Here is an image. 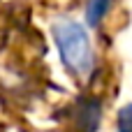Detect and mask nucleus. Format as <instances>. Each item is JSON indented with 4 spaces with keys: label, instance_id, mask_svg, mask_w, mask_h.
Listing matches in <instances>:
<instances>
[{
    "label": "nucleus",
    "instance_id": "f257e3e1",
    "mask_svg": "<svg viewBox=\"0 0 132 132\" xmlns=\"http://www.w3.org/2000/svg\"><path fill=\"white\" fill-rule=\"evenodd\" d=\"M51 32L65 67L77 77H86L95 65V56L86 28L72 19H60L53 23Z\"/></svg>",
    "mask_w": 132,
    "mask_h": 132
},
{
    "label": "nucleus",
    "instance_id": "7ed1b4c3",
    "mask_svg": "<svg viewBox=\"0 0 132 132\" xmlns=\"http://www.w3.org/2000/svg\"><path fill=\"white\" fill-rule=\"evenodd\" d=\"M111 9V0H88L86 2V23L90 28H97L102 23V19L109 14Z\"/></svg>",
    "mask_w": 132,
    "mask_h": 132
},
{
    "label": "nucleus",
    "instance_id": "f03ea898",
    "mask_svg": "<svg viewBox=\"0 0 132 132\" xmlns=\"http://www.w3.org/2000/svg\"><path fill=\"white\" fill-rule=\"evenodd\" d=\"M100 118H102V102L97 97L81 100L79 111H77V123H79L81 132H95L100 125Z\"/></svg>",
    "mask_w": 132,
    "mask_h": 132
},
{
    "label": "nucleus",
    "instance_id": "20e7f679",
    "mask_svg": "<svg viewBox=\"0 0 132 132\" xmlns=\"http://www.w3.org/2000/svg\"><path fill=\"white\" fill-rule=\"evenodd\" d=\"M118 132H132V102L118 111Z\"/></svg>",
    "mask_w": 132,
    "mask_h": 132
}]
</instances>
